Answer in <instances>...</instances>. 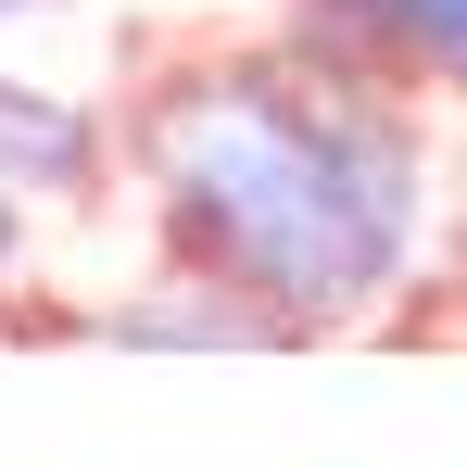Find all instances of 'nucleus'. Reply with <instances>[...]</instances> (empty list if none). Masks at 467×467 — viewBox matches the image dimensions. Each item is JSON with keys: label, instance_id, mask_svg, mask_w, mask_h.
Wrapping results in <instances>:
<instances>
[{"label": "nucleus", "instance_id": "f257e3e1", "mask_svg": "<svg viewBox=\"0 0 467 467\" xmlns=\"http://www.w3.org/2000/svg\"><path fill=\"white\" fill-rule=\"evenodd\" d=\"M114 152L152 190L164 265H202L278 316L291 341L354 328L417 253L430 152L404 88H367L291 38H202L127 88Z\"/></svg>", "mask_w": 467, "mask_h": 467}, {"label": "nucleus", "instance_id": "f03ea898", "mask_svg": "<svg viewBox=\"0 0 467 467\" xmlns=\"http://www.w3.org/2000/svg\"><path fill=\"white\" fill-rule=\"evenodd\" d=\"M114 114L101 101H77V88H38V77H0V190L38 215V202H101L114 190Z\"/></svg>", "mask_w": 467, "mask_h": 467}, {"label": "nucleus", "instance_id": "7ed1b4c3", "mask_svg": "<svg viewBox=\"0 0 467 467\" xmlns=\"http://www.w3.org/2000/svg\"><path fill=\"white\" fill-rule=\"evenodd\" d=\"M101 341H127V354H291V328L253 304V291L202 278V265H164L140 304L101 316Z\"/></svg>", "mask_w": 467, "mask_h": 467}, {"label": "nucleus", "instance_id": "20e7f679", "mask_svg": "<svg viewBox=\"0 0 467 467\" xmlns=\"http://www.w3.org/2000/svg\"><path fill=\"white\" fill-rule=\"evenodd\" d=\"M404 26H417V77L467 88V0H404Z\"/></svg>", "mask_w": 467, "mask_h": 467}, {"label": "nucleus", "instance_id": "39448f33", "mask_svg": "<svg viewBox=\"0 0 467 467\" xmlns=\"http://www.w3.org/2000/svg\"><path fill=\"white\" fill-rule=\"evenodd\" d=\"M13 265H26V202L0 190V291H13Z\"/></svg>", "mask_w": 467, "mask_h": 467}, {"label": "nucleus", "instance_id": "423d86ee", "mask_svg": "<svg viewBox=\"0 0 467 467\" xmlns=\"http://www.w3.org/2000/svg\"><path fill=\"white\" fill-rule=\"evenodd\" d=\"M26 13H64V0H0V26H26Z\"/></svg>", "mask_w": 467, "mask_h": 467}]
</instances>
